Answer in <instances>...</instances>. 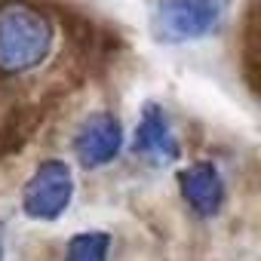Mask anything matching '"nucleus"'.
Segmentation results:
<instances>
[{
  "label": "nucleus",
  "instance_id": "nucleus-1",
  "mask_svg": "<svg viewBox=\"0 0 261 261\" xmlns=\"http://www.w3.org/2000/svg\"><path fill=\"white\" fill-rule=\"evenodd\" d=\"M59 46L56 19L31 0L0 4V77H28L40 71Z\"/></svg>",
  "mask_w": 261,
  "mask_h": 261
},
{
  "label": "nucleus",
  "instance_id": "nucleus-2",
  "mask_svg": "<svg viewBox=\"0 0 261 261\" xmlns=\"http://www.w3.org/2000/svg\"><path fill=\"white\" fill-rule=\"evenodd\" d=\"M227 19V0H160L151 31L160 43H194L215 34Z\"/></svg>",
  "mask_w": 261,
  "mask_h": 261
},
{
  "label": "nucleus",
  "instance_id": "nucleus-3",
  "mask_svg": "<svg viewBox=\"0 0 261 261\" xmlns=\"http://www.w3.org/2000/svg\"><path fill=\"white\" fill-rule=\"evenodd\" d=\"M74 194H77L74 169L59 157L40 160L28 175V181L22 185V212L31 221L56 224L71 209Z\"/></svg>",
  "mask_w": 261,
  "mask_h": 261
},
{
  "label": "nucleus",
  "instance_id": "nucleus-4",
  "mask_svg": "<svg viewBox=\"0 0 261 261\" xmlns=\"http://www.w3.org/2000/svg\"><path fill=\"white\" fill-rule=\"evenodd\" d=\"M126 145V133L117 114L111 111H95L89 114L71 139V151L83 169H105L111 166Z\"/></svg>",
  "mask_w": 261,
  "mask_h": 261
},
{
  "label": "nucleus",
  "instance_id": "nucleus-5",
  "mask_svg": "<svg viewBox=\"0 0 261 261\" xmlns=\"http://www.w3.org/2000/svg\"><path fill=\"white\" fill-rule=\"evenodd\" d=\"M129 151H133L139 160H145L148 166H172L181 157V142L178 133L172 126V117L163 105L157 101H145L133 142H129Z\"/></svg>",
  "mask_w": 261,
  "mask_h": 261
},
{
  "label": "nucleus",
  "instance_id": "nucleus-6",
  "mask_svg": "<svg viewBox=\"0 0 261 261\" xmlns=\"http://www.w3.org/2000/svg\"><path fill=\"white\" fill-rule=\"evenodd\" d=\"M175 181H178V194H181L185 206L197 218L209 221V218L221 215V209L227 203V181H224L218 163H212V160H194L185 169H178Z\"/></svg>",
  "mask_w": 261,
  "mask_h": 261
},
{
  "label": "nucleus",
  "instance_id": "nucleus-7",
  "mask_svg": "<svg viewBox=\"0 0 261 261\" xmlns=\"http://www.w3.org/2000/svg\"><path fill=\"white\" fill-rule=\"evenodd\" d=\"M114 237L108 230H80L65 243L62 261H108Z\"/></svg>",
  "mask_w": 261,
  "mask_h": 261
},
{
  "label": "nucleus",
  "instance_id": "nucleus-8",
  "mask_svg": "<svg viewBox=\"0 0 261 261\" xmlns=\"http://www.w3.org/2000/svg\"><path fill=\"white\" fill-rule=\"evenodd\" d=\"M0 261H7V221L0 218Z\"/></svg>",
  "mask_w": 261,
  "mask_h": 261
}]
</instances>
